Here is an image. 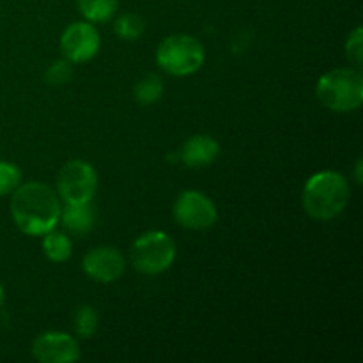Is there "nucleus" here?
Listing matches in <instances>:
<instances>
[{"mask_svg":"<svg viewBox=\"0 0 363 363\" xmlns=\"http://www.w3.org/2000/svg\"><path fill=\"white\" fill-rule=\"evenodd\" d=\"M71 73H73V71H71L69 60L66 59L55 60V62L46 69V82L52 85H62L69 80Z\"/></svg>","mask_w":363,"mask_h":363,"instance_id":"nucleus-20","label":"nucleus"},{"mask_svg":"<svg viewBox=\"0 0 363 363\" xmlns=\"http://www.w3.org/2000/svg\"><path fill=\"white\" fill-rule=\"evenodd\" d=\"M206 50L197 38L190 34H172L156 48V64L172 77H188L204 66Z\"/></svg>","mask_w":363,"mask_h":363,"instance_id":"nucleus-4","label":"nucleus"},{"mask_svg":"<svg viewBox=\"0 0 363 363\" xmlns=\"http://www.w3.org/2000/svg\"><path fill=\"white\" fill-rule=\"evenodd\" d=\"M99 325V315L96 312V308H92L91 305H82L77 312H74L73 326L74 333L80 339H91L96 333Z\"/></svg>","mask_w":363,"mask_h":363,"instance_id":"nucleus-16","label":"nucleus"},{"mask_svg":"<svg viewBox=\"0 0 363 363\" xmlns=\"http://www.w3.org/2000/svg\"><path fill=\"white\" fill-rule=\"evenodd\" d=\"M98 190V172L85 160H71L57 176V194L64 202H91Z\"/></svg>","mask_w":363,"mask_h":363,"instance_id":"nucleus-6","label":"nucleus"},{"mask_svg":"<svg viewBox=\"0 0 363 363\" xmlns=\"http://www.w3.org/2000/svg\"><path fill=\"white\" fill-rule=\"evenodd\" d=\"M174 220L188 230H206L218 220L216 206L199 190H186L174 202Z\"/></svg>","mask_w":363,"mask_h":363,"instance_id":"nucleus-7","label":"nucleus"},{"mask_svg":"<svg viewBox=\"0 0 363 363\" xmlns=\"http://www.w3.org/2000/svg\"><path fill=\"white\" fill-rule=\"evenodd\" d=\"M21 184V170L14 163L0 162V197H7Z\"/></svg>","mask_w":363,"mask_h":363,"instance_id":"nucleus-18","label":"nucleus"},{"mask_svg":"<svg viewBox=\"0 0 363 363\" xmlns=\"http://www.w3.org/2000/svg\"><path fill=\"white\" fill-rule=\"evenodd\" d=\"M131 264L142 275H160L174 264L176 243L163 230H149L131 245Z\"/></svg>","mask_w":363,"mask_h":363,"instance_id":"nucleus-5","label":"nucleus"},{"mask_svg":"<svg viewBox=\"0 0 363 363\" xmlns=\"http://www.w3.org/2000/svg\"><path fill=\"white\" fill-rule=\"evenodd\" d=\"M163 80L155 73H147L145 77H142L138 80V84L135 85L133 96L135 101H138L140 105H152V103L158 101L163 94Z\"/></svg>","mask_w":363,"mask_h":363,"instance_id":"nucleus-15","label":"nucleus"},{"mask_svg":"<svg viewBox=\"0 0 363 363\" xmlns=\"http://www.w3.org/2000/svg\"><path fill=\"white\" fill-rule=\"evenodd\" d=\"M145 23L138 14L128 13L123 14L116 20V25H113V30L124 41H135V39L140 38L144 34Z\"/></svg>","mask_w":363,"mask_h":363,"instance_id":"nucleus-17","label":"nucleus"},{"mask_svg":"<svg viewBox=\"0 0 363 363\" xmlns=\"http://www.w3.org/2000/svg\"><path fill=\"white\" fill-rule=\"evenodd\" d=\"M363 32L362 27H357L350 35H347L346 41V57L351 62V66L358 67L360 69L363 62Z\"/></svg>","mask_w":363,"mask_h":363,"instance_id":"nucleus-19","label":"nucleus"},{"mask_svg":"<svg viewBox=\"0 0 363 363\" xmlns=\"http://www.w3.org/2000/svg\"><path fill=\"white\" fill-rule=\"evenodd\" d=\"M357 183L358 184L362 183V160H358L357 162Z\"/></svg>","mask_w":363,"mask_h":363,"instance_id":"nucleus-21","label":"nucleus"},{"mask_svg":"<svg viewBox=\"0 0 363 363\" xmlns=\"http://www.w3.org/2000/svg\"><path fill=\"white\" fill-rule=\"evenodd\" d=\"M101 46L98 28L91 21H74L60 35V52L71 64L89 62Z\"/></svg>","mask_w":363,"mask_h":363,"instance_id":"nucleus-8","label":"nucleus"},{"mask_svg":"<svg viewBox=\"0 0 363 363\" xmlns=\"http://www.w3.org/2000/svg\"><path fill=\"white\" fill-rule=\"evenodd\" d=\"M59 222L62 223L67 233L80 238L87 236L94 229L96 223V215L91 208V202H82V204L66 202V206L60 209Z\"/></svg>","mask_w":363,"mask_h":363,"instance_id":"nucleus-12","label":"nucleus"},{"mask_svg":"<svg viewBox=\"0 0 363 363\" xmlns=\"http://www.w3.org/2000/svg\"><path fill=\"white\" fill-rule=\"evenodd\" d=\"M4 300H6V291H4V286L0 284V307H2Z\"/></svg>","mask_w":363,"mask_h":363,"instance_id":"nucleus-22","label":"nucleus"},{"mask_svg":"<svg viewBox=\"0 0 363 363\" xmlns=\"http://www.w3.org/2000/svg\"><path fill=\"white\" fill-rule=\"evenodd\" d=\"M77 6L85 21L106 23L116 14L119 0H77Z\"/></svg>","mask_w":363,"mask_h":363,"instance_id":"nucleus-14","label":"nucleus"},{"mask_svg":"<svg viewBox=\"0 0 363 363\" xmlns=\"http://www.w3.org/2000/svg\"><path fill=\"white\" fill-rule=\"evenodd\" d=\"M350 199V181L335 170H323L305 183L301 204L311 218L328 222L347 208Z\"/></svg>","mask_w":363,"mask_h":363,"instance_id":"nucleus-2","label":"nucleus"},{"mask_svg":"<svg viewBox=\"0 0 363 363\" xmlns=\"http://www.w3.org/2000/svg\"><path fill=\"white\" fill-rule=\"evenodd\" d=\"M43 252H45L46 259L52 262H66L73 254V243H71L69 236L59 230H50L43 236Z\"/></svg>","mask_w":363,"mask_h":363,"instance_id":"nucleus-13","label":"nucleus"},{"mask_svg":"<svg viewBox=\"0 0 363 363\" xmlns=\"http://www.w3.org/2000/svg\"><path fill=\"white\" fill-rule=\"evenodd\" d=\"M11 216L27 236H45L59 225L62 204L59 195L45 183L28 181L11 194Z\"/></svg>","mask_w":363,"mask_h":363,"instance_id":"nucleus-1","label":"nucleus"},{"mask_svg":"<svg viewBox=\"0 0 363 363\" xmlns=\"http://www.w3.org/2000/svg\"><path fill=\"white\" fill-rule=\"evenodd\" d=\"M315 96L325 108L337 113L354 112L363 103V77L358 67H337L315 84Z\"/></svg>","mask_w":363,"mask_h":363,"instance_id":"nucleus-3","label":"nucleus"},{"mask_svg":"<svg viewBox=\"0 0 363 363\" xmlns=\"http://www.w3.org/2000/svg\"><path fill=\"white\" fill-rule=\"evenodd\" d=\"M32 357L41 363H73L80 358V346L69 333L45 332L32 344Z\"/></svg>","mask_w":363,"mask_h":363,"instance_id":"nucleus-10","label":"nucleus"},{"mask_svg":"<svg viewBox=\"0 0 363 363\" xmlns=\"http://www.w3.org/2000/svg\"><path fill=\"white\" fill-rule=\"evenodd\" d=\"M82 268H84L85 275L94 282L112 284L123 277L126 262H124L119 248L103 245V247L92 248L84 255Z\"/></svg>","mask_w":363,"mask_h":363,"instance_id":"nucleus-9","label":"nucleus"},{"mask_svg":"<svg viewBox=\"0 0 363 363\" xmlns=\"http://www.w3.org/2000/svg\"><path fill=\"white\" fill-rule=\"evenodd\" d=\"M220 152V144L209 135H194L179 149V160L188 169H204L211 165Z\"/></svg>","mask_w":363,"mask_h":363,"instance_id":"nucleus-11","label":"nucleus"}]
</instances>
